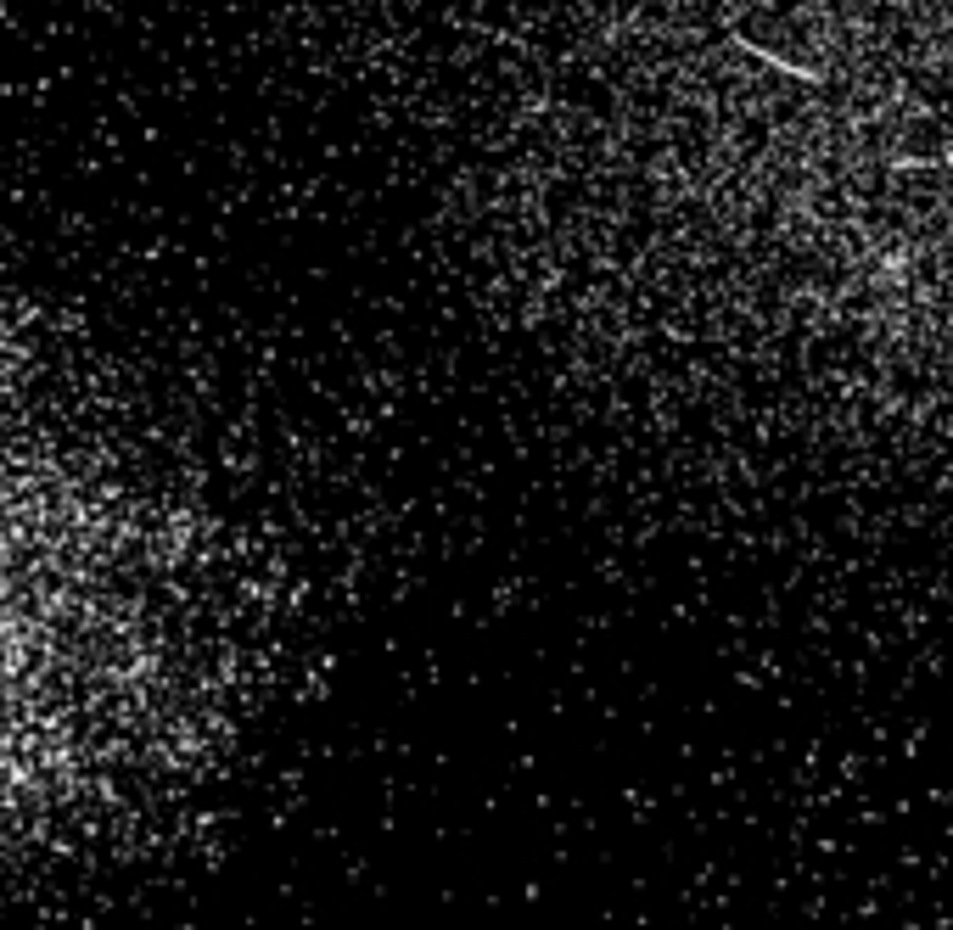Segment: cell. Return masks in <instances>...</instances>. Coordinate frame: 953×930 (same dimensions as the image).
<instances>
[{
  "label": "cell",
  "instance_id": "7a4b0ae2",
  "mask_svg": "<svg viewBox=\"0 0 953 930\" xmlns=\"http://www.w3.org/2000/svg\"><path fill=\"white\" fill-rule=\"evenodd\" d=\"M942 163H948V174H953V146H948V152H942Z\"/></svg>",
  "mask_w": 953,
  "mask_h": 930
},
{
  "label": "cell",
  "instance_id": "6da1fadb",
  "mask_svg": "<svg viewBox=\"0 0 953 930\" xmlns=\"http://www.w3.org/2000/svg\"><path fill=\"white\" fill-rule=\"evenodd\" d=\"M735 45H740V51H746V57L769 62L774 73H791V79H802V85H825V73H819V68H808V62H791V57H780V51H769V45L746 40V34H735Z\"/></svg>",
  "mask_w": 953,
  "mask_h": 930
}]
</instances>
